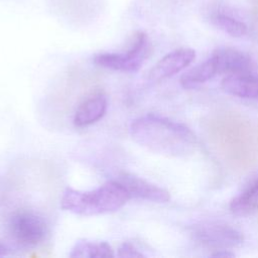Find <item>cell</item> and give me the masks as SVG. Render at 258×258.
Masks as SVG:
<instances>
[{"label": "cell", "instance_id": "obj_3", "mask_svg": "<svg viewBox=\"0 0 258 258\" xmlns=\"http://www.w3.org/2000/svg\"><path fill=\"white\" fill-rule=\"evenodd\" d=\"M149 52V40L142 31H137L131 39L128 49L124 52H102L94 55V62L101 68L133 73L143 64Z\"/></svg>", "mask_w": 258, "mask_h": 258}, {"label": "cell", "instance_id": "obj_15", "mask_svg": "<svg viewBox=\"0 0 258 258\" xmlns=\"http://www.w3.org/2000/svg\"><path fill=\"white\" fill-rule=\"evenodd\" d=\"M117 256L121 258H140L144 257V254L139 251V249L132 243L124 242L119 246L117 250Z\"/></svg>", "mask_w": 258, "mask_h": 258}, {"label": "cell", "instance_id": "obj_19", "mask_svg": "<svg viewBox=\"0 0 258 258\" xmlns=\"http://www.w3.org/2000/svg\"><path fill=\"white\" fill-rule=\"evenodd\" d=\"M2 199V190H1V186H0V201Z\"/></svg>", "mask_w": 258, "mask_h": 258}, {"label": "cell", "instance_id": "obj_6", "mask_svg": "<svg viewBox=\"0 0 258 258\" xmlns=\"http://www.w3.org/2000/svg\"><path fill=\"white\" fill-rule=\"evenodd\" d=\"M196 56L195 50L187 47L177 48L165 54L148 72L149 82L156 83L170 78L185 69Z\"/></svg>", "mask_w": 258, "mask_h": 258}, {"label": "cell", "instance_id": "obj_8", "mask_svg": "<svg viewBox=\"0 0 258 258\" xmlns=\"http://www.w3.org/2000/svg\"><path fill=\"white\" fill-rule=\"evenodd\" d=\"M207 8L206 13L209 21L220 30L233 37H242L247 34L246 23L234 14L230 6L216 1L210 3Z\"/></svg>", "mask_w": 258, "mask_h": 258}, {"label": "cell", "instance_id": "obj_4", "mask_svg": "<svg viewBox=\"0 0 258 258\" xmlns=\"http://www.w3.org/2000/svg\"><path fill=\"white\" fill-rule=\"evenodd\" d=\"M192 238L202 246L217 250H231L243 243L244 237L236 228L220 222H202L191 229Z\"/></svg>", "mask_w": 258, "mask_h": 258}, {"label": "cell", "instance_id": "obj_17", "mask_svg": "<svg viewBox=\"0 0 258 258\" xmlns=\"http://www.w3.org/2000/svg\"><path fill=\"white\" fill-rule=\"evenodd\" d=\"M8 253H9V249L5 245L0 243V257L6 256Z\"/></svg>", "mask_w": 258, "mask_h": 258}, {"label": "cell", "instance_id": "obj_2", "mask_svg": "<svg viewBox=\"0 0 258 258\" xmlns=\"http://www.w3.org/2000/svg\"><path fill=\"white\" fill-rule=\"evenodd\" d=\"M130 197L118 180H109L92 190L67 187L61 196L62 210L80 216H96L121 209Z\"/></svg>", "mask_w": 258, "mask_h": 258}, {"label": "cell", "instance_id": "obj_14", "mask_svg": "<svg viewBox=\"0 0 258 258\" xmlns=\"http://www.w3.org/2000/svg\"><path fill=\"white\" fill-rule=\"evenodd\" d=\"M72 258H111L115 254L109 243L104 241H78L69 254Z\"/></svg>", "mask_w": 258, "mask_h": 258}, {"label": "cell", "instance_id": "obj_1", "mask_svg": "<svg viewBox=\"0 0 258 258\" xmlns=\"http://www.w3.org/2000/svg\"><path fill=\"white\" fill-rule=\"evenodd\" d=\"M129 132L140 146L168 157L191 154L197 145V138L187 126L156 114L134 119L130 123Z\"/></svg>", "mask_w": 258, "mask_h": 258}, {"label": "cell", "instance_id": "obj_16", "mask_svg": "<svg viewBox=\"0 0 258 258\" xmlns=\"http://www.w3.org/2000/svg\"><path fill=\"white\" fill-rule=\"evenodd\" d=\"M212 255L215 257H233L234 253L231 250H217Z\"/></svg>", "mask_w": 258, "mask_h": 258}, {"label": "cell", "instance_id": "obj_10", "mask_svg": "<svg viewBox=\"0 0 258 258\" xmlns=\"http://www.w3.org/2000/svg\"><path fill=\"white\" fill-rule=\"evenodd\" d=\"M222 88L232 96L258 100V73L249 71L226 75L222 81Z\"/></svg>", "mask_w": 258, "mask_h": 258}, {"label": "cell", "instance_id": "obj_7", "mask_svg": "<svg viewBox=\"0 0 258 258\" xmlns=\"http://www.w3.org/2000/svg\"><path fill=\"white\" fill-rule=\"evenodd\" d=\"M116 180L126 189L130 200L136 199L153 203H166L170 200V195L166 189L133 173L121 172Z\"/></svg>", "mask_w": 258, "mask_h": 258}, {"label": "cell", "instance_id": "obj_5", "mask_svg": "<svg viewBox=\"0 0 258 258\" xmlns=\"http://www.w3.org/2000/svg\"><path fill=\"white\" fill-rule=\"evenodd\" d=\"M8 228L12 238L18 244L27 247L39 245L48 234L45 220L40 215L27 210L15 212L9 219Z\"/></svg>", "mask_w": 258, "mask_h": 258}, {"label": "cell", "instance_id": "obj_11", "mask_svg": "<svg viewBox=\"0 0 258 258\" xmlns=\"http://www.w3.org/2000/svg\"><path fill=\"white\" fill-rule=\"evenodd\" d=\"M108 107L107 98L101 94L91 96L77 109L74 116V124L77 127L92 125L103 118Z\"/></svg>", "mask_w": 258, "mask_h": 258}, {"label": "cell", "instance_id": "obj_13", "mask_svg": "<svg viewBox=\"0 0 258 258\" xmlns=\"http://www.w3.org/2000/svg\"><path fill=\"white\" fill-rule=\"evenodd\" d=\"M217 69L214 60L210 56L208 59L199 63L198 66L191 68L187 72H185L180 77V85L184 89H194L201 84L208 82L217 76Z\"/></svg>", "mask_w": 258, "mask_h": 258}, {"label": "cell", "instance_id": "obj_18", "mask_svg": "<svg viewBox=\"0 0 258 258\" xmlns=\"http://www.w3.org/2000/svg\"><path fill=\"white\" fill-rule=\"evenodd\" d=\"M252 8L256 18L258 19V0H252Z\"/></svg>", "mask_w": 258, "mask_h": 258}, {"label": "cell", "instance_id": "obj_9", "mask_svg": "<svg viewBox=\"0 0 258 258\" xmlns=\"http://www.w3.org/2000/svg\"><path fill=\"white\" fill-rule=\"evenodd\" d=\"M218 75L249 72L256 70V63L247 53L232 47L217 48L211 55Z\"/></svg>", "mask_w": 258, "mask_h": 258}, {"label": "cell", "instance_id": "obj_12", "mask_svg": "<svg viewBox=\"0 0 258 258\" xmlns=\"http://www.w3.org/2000/svg\"><path fill=\"white\" fill-rule=\"evenodd\" d=\"M230 210L238 216H247L258 211V177L232 200Z\"/></svg>", "mask_w": 258, "mask_h": 258}]
</instances>
